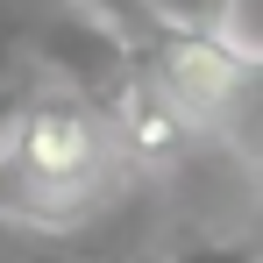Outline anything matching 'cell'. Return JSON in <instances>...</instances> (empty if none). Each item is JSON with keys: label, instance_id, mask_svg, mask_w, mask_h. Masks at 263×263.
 Returning <instances> with one entry per match:
<instances>
[{"label": "cell", "instance_id": "obj_1", "mask_svg": "<svg viewBox=\"0 0 263 263\" xmlns=\"http://www.w3.org/2000/svg\"><path fill=\"white\" fill-rule=\"evenodd\" d=\"M214 128L249 157L263 171V50H249V64H242V79H235V92H228V107L214 114Z\"/></svg>", "mask_w": 263, "mask_h": 263}, {"label": "cell", "instance_id": "obj_2", "mask_svg": "<svg viewBox=\"0 0 263 263\" xmlns=\"http://www.w3.org/2000/svg\"><path fill=\"white\" fill-rule=\"evenodd\" d=\"M71 7H86L92 22H107L128 50H149V43H157V29H164V22L149 14V0H71Z\"/></svg>", "mask_w": 263, "mask_h": 263}, {"label": "cell", "instance_id": "obj_3", "mask_svg": "<svg viewBox=\"0 0 263 263\" xmlns=\"http://www.w3.org/2000/svg\"><path fill=\"white\" fill-rule=\"evenodd\" d=\"M149 14L164 29H228L235 22V0H149Z\"/></svg>", "mask_w": 263, "mask_h": 263}, {"label": "cell", "instance_id": "obj_4", "mask_svg": "<svg viewBox=\"0 0 263 263\" xmlns=\"http://www.w3.org/2000/svg\"><path fill=\"white\" fill-rule=\"evenodd\" d=\"M171 263H263L256 242H228V235H214V242H185Z\"/></svg>", "mask_w": 263, "mask_h": 263}]
</instances>
